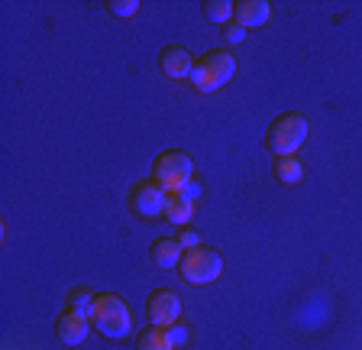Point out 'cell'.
Masks as SVG:
<instances>
[{
  "mask_svg": "<svg viewBox=\"0 0 362 350\" xmlns=\"http://www.w3.org/2000/svg\"><path fill=\"white\" fill-rule=\"evenodd\" d=\"M88 318L94 324V331H100L110 341H120V337H127L133 331V315H129L127 302L117 292H98Z\"/></svg>",
  "mask_w": 362,
  "mask_h": 350,
  "instance_id": "cell-1",
  "label": "cell"
},
{
  "mask_svg": "<svg viewBox=\"0 0 362 350\" xmlns=\"http://www.w3.org/2000/svg\"><path fill=\"white\" fill-rule=\"evenodd\" d=\"M233 75H236V55L230 49H211V52H204L194 62V72H191L188 81L194 84V91L211 94L220 91Z\"/></svg>",
  "mask_w": 362,
  "mask_h": 350,
  "instance_id": "cell-2",
  "label": "cell"
},
{
  "mask_svg": "<svg viewBox=\"0 0 362 350\" xmlns=\"http://www.w3.org/2000/svg\"><path fill=\"white\" fill-rule=\"evenodd\" d=\"M304 140H308V117L301 111H285L265 130V149L275 156H298Z\"/></svg>",
  "mask_w": 362,
  "mask_h": 350,
  "instance_id": "cell-3",
  "label": "cell"
},
{
  "mask_svg": "<svg viewBox=\"0 0 362 350\" xmlns=\"http://www.w3.org/2000/svg\"><path fill=\"white\" fill-rule=\"evenodd\" d=\"M152 179L172 195V191H185L188 182H194V159L181 149L158 152L152 162Z\"/></svg>",
  "mask_w": 362,
  "mask_h": 350,
  "instance_id": "cell-4",
  "label": "cell"
},
{
  "mask_svg": "<svg viewBox=\"0 0 362 350\" xmlns=\"http://www.w3.org/2000/svg\"><path fill=\"white\" fill-rule=\"evenodd\" d=\"M220 273H223V256L214 247L204 244L185 250V256L178 263V276L185 282H191V286H211V282L220 279Z\"/></svg>",
  "mask_w": 362,
  "mask_h": 350,
  "instance_id": "cell-5",
  "label": "cell"
},
{
  "mask_svg": "<svg viewBox=\"0 0 362 350\" xmlns=\"http://www.w3.org/2000/svg\"><path fill=\"white\" fill-rule=\"evenodd\" d=\"M165 201H168V191L156 182V179H143L129 188V211L143 221H152L158 214H165Z\"/></svg>",
  "mask_w": 362,
  "mask_h": 350,
  "instance_id": "cell-6",
  "label": "cell"
},
{
  "mask_svg": "<svg viewBox=\"0 0 362 350\" xmlns=\"http://www.w3.org/2000/svg\"><path fill=\"white\" fill-rule=\"evenodd\" d=\"M146 318L156 327H168L181 318V298L172 289H156L146 298Z\"/></svg>",
  "mask_w": 362,
  "mask_h": 350,
  "instance_id": "cell-7",
  "label": "cell"
},
{
  "mask_svg": "<svg viewBox=\"0 0 362 350\" xmlns=\"http://www.w3.org/2000/svg\"><path fill=\"white\" fill-rule=\"evenodd\" d=\"M90 318L84 312H75V308H65V312L55 318V331H59L62 344H68V347H78V344H84V337L90 334Z\"/></svg>",
  "mask_w": 362,
  "mask_h": 350,
  "instance_id": "cell-8",
  "label": "cell"
},
{
  "mask_svg": "<svg viewBox=\"0 0 362 350\" xmlns=\"http://www.w3.org/2000/svg\"><path fill=\"white\" fill-rule=\"evenodd\" d=\"M194 62L197 59L185 46H168V49H162V55H158V65H162V72H165L168 78H175V81H185V78H191V72H194Z\"/></svg>",
  "mask_w": 362,
  "mask_h": 350,
  "instance_id": "cell-9",
  "label": "cell"
},
{
  "mask_svg": "<svg viewBox=\"0 0 362 350\" xmlns=\"http://www.w3.org/2000/svg\"><path fill=\"white\" fill-rule=\"evenodd\" d=\"M233 20L240 26H265L272 20V4L269 0H240L233 10Z\"/></svg>",
  "mask_w": 362,
  "mask_h": 350,
  "instance_id": "cell-10",
  "label": "cell"
},
{
  "mask_svg": "<svg viewBox=\"0 0 362 350\" xmlns=\"http://www.w3.org/2000/svg\"><path fill=\"white\" fill-rule=\"evenodd\" d=\"M149 256L158 269H175L181 263V256H185V247L178 244V237H158L156 244H152Z\"/></svg>",
  "mask_w": 362,
  "mask_h": 350,
  "instance_id": "cell-11",
  "label": "cell"
},
{
  "mask_svg": "<svg viewBox=\"0 0 362 350\" xmlns=\"http://www.w3.org/2000/svg\"><path fill=\"white\" fill-rule=\"evenodd\" d=\"M168 224H178V227H188V221L194 218V201L185 195V191H172L165 201V214H162Z\"/></svg>",
  "mask_w": 362,
  "mask_h": 350,
  "instance_id": "cell-12",
  "label": "cell"
},
{
  "mask_svg": "<svg viewBox=\"0 0 362 350\" xmlns=\"http://www.w3.org/2000/svg\"><path fill=\"white\" fill-rule=\"evenodd\" d=\"M275 179L281 185H298L304 179V162L298 156H275V166H272Z\"/></svg>",
  "mask_w": 362,
  "mask_h": 350,
  "instance_id": "cell-13",
  "label": "cell"
},
{
  "mask_svg": "<svg viewBox=\"0 0 362 350\" xmlns=\"http://www.w3.org/2000/svg\"><path fill=\"white\" fill-rule=\"evenodd\" d=\"M136 350H175V344L168 341V331H165V327L149 324L143 334L136 337Z\"/></svg>",
  "mask_w": 362,
  "mask_h": 350,
  "instance_id": "cell-14",
  "label": "cell"
},
{
  "mask_svg": "<svg viewBox=\"0 0 362 350\" xmlns=\"http://www.w3.org/2000/svg\"><path fill=\"white\" fill-rule=\"evenodd\" d=\"M233 4H230V0H207V4H204V13H207V20H211V23H220V26H226L230 23V20H233Z\"/></svg>",
  "mask_w": 362,
  "mask_h": 350,
  "instance_id": "cell-15",
  "label": "cell"
},
{
  "mask_svg": "<svg viewBox=\"0 0 362 350\" xmlns=\"http://www.w3.org/2000/svg\"><path fill=\"white\" fill-rule=\"evenodd\" d=\"M94 298H98V292H90V289H71L68 292V308H75V312H90V305H94Z\"/></svg>",
  "mask_w": 362,
  "mask_h": 350,
  "instance_id": "cell-16",
  "label": "cell"
},
{
  "mask_svg": "<svg viewBox=\"0 0 362 350\" xmlns=\"http://www.w3.org/2000/svg\"><path fill=\"white\" fill-rule=\"evenodd\" d=\"M107 10H110L113 16H123V20H127V16L139 13V4H136V0H110V4H107Z\"/></svg>",
  "mask_w": 362,
  "mask_h": 350,
  "instance_id": "cell-17",
  "label": "cell"
},
{
  "mask_svg": "<svg viewBox=\"0 0 362 350\" xmlns=\"http://www.w3.org/2000/svg\"><path fill=\"white\" fill-rule=\"evenodd\" d=\"M165 331H168V341L175 344V350L188 344V324H185V321H175V324H168Z\"/></svg>",
  "mask_w": 362,
  "mask_h": 350,
  "instance_id": "cell-18",
  "label": "cell"
},
{
  "mask_svg": "<svg viewBox=\"0 0 362 350\" xmlns=\"http://www.w3.org/2000/svg\"><path fill=\"white\" fill-rule=\"evenodd\" d=\"M223 39L226 43H243V39H246V26H240L236 20H230V23L223 26Z\"/></svg>",
  "mask_w": 362,
  "mask_h": 350,
  "instance_id": "cell-19",
  "label": "cell"
},
{
  "mask_svg": "<svg viewBox=\"0 0 362 350\" xmlns=\"http://www.w3.org/2000/svg\"><path fill=\"white\" fill-rule=\"evenodd\" d=\"M178 244H181V247H188V250H191V247H201V237H197L191 227H181V234H178Z\"/></svg>",
  "mask_w": 362,
  "mask_h": 350,
  "instance_id": "cell-20",
  "label": "cell"
},
{
  "mask_svg": "<svg viewBox=\"0 0 362 350\" xmlns=\"http://www.w3.org/2000/svg\"><path fill=\"white\" fill-rule=\"evenodd\" d=\"M185 195H188L191 201H197V198H201V185H197V182H188V188H185Z\"/></svg>",
  "mask_w": 362,
  "mask_h": 350,
  "instance_id": "cell-21",
  "label": "cell"
}]
</instances>
